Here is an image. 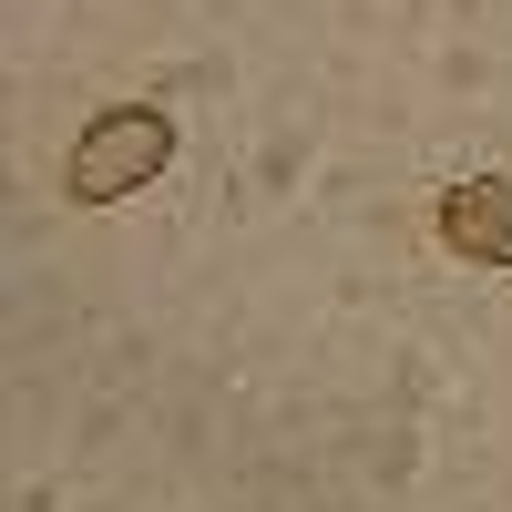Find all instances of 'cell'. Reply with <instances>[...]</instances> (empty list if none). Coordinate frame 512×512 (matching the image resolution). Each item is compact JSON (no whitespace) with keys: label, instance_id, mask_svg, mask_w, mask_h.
Segmentation results:
<instances>
[{"label":"cell","instance_id":"6da1fadb","mask_svg":"<svg viewBox=\"0 0 512 512\" xmlns=\"http://www.w3.org/2000/svg\"><path fill=\"white\" fill-rule=\"evenodd\" d=\"M164 154H175V123H164L154 103H113V113H93L72 134V195L82 205H113V195H134V185H154L164 175Z\"/></svg>","mask_w":512,"mask_h":512},{"label":"cell","instance_id":"7a4b0ae2","mask_svg":"<svg viewBox=\"0 0 512 512\" xmlns=\"http://www.w3.org/2000/svg\"><path fill=\"white\" fill-rule=\"evenodd\" d=\"M441 246L472 267H512V175H461L441 195Z\"/></svg>","mask_w":512,"mask_h":512}]
</instances>
